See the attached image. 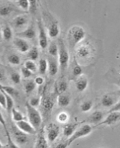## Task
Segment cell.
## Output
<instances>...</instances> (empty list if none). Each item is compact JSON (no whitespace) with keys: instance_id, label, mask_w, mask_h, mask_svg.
Segmentation results:
<instances>
[{"instance_id":"obj_39","label":"cell","mask_w":120,"mask_h":148,"mask_svg":"<svg viewBox=\"0 0 120 148\" xmlns=\"http://www.w3.org/2000/svg\"><path fill=\"white\" fill-rule=\"evenodd\" d=\"M41 100H42V98L40 96H35V97H32L30 100H29V101H28V102H29V103H30V105H32V106L36 108V107H38L39 106H40Z\"/></svg>"},{"instance_id":"obj_16","label":"cell","mask_w":120,"mask_h":148,"mask_svg":"<svg viewBox=\"0 0 120 148\" xmlns=\"http://www.w3.org/2000/svg\"><path fill=\"white\" fill-rule=\"evenodd\" d=\"M45 128L42 127L40 132L38 133L37 139H36V144H35V147H41V148H47L49 147V142H47V139L45 138Z\"/></svg>"},{"instance_id":"obj_13","label":"cell","mask_w":120,"mask_h":148,"mask_svg":"<svg viewBox=\"0 0 120 148\" xmlns=\"http://www.w3.org/2000/svg\"><path fill=\"white\" fill-rule=\"evenodd\" d=\"M15 125H16V127H18L20 130H22L23 132L27 134L34 135L37 133L36 129L31 124L30 122H28L25 120H21L19 122H15Z\"/></svg>"},{"instance_id":"obj_44","label":"cell","mask_w":120,"mask_h":148,"mask_svg":"<svg viewBox=\"0 0 120 148\" xmlns=\"http://www.w3.org/2000/svg\"><path fill=\"white\" fill-rule=\"evenodd\" d=\"M114 111H120V101H117L116 104L113 106V107L110 108V110H109V112H114ZM108 112V113H109Z\"/></svg>"},{"instance_id":"obj_5","label":"cell","mask_w":120,"mask_h":148,"mask_svg":"<svg viewBox=\"0 0 120 148\" xmlns=\"http://www.w3.org/2000/svg\"><path fill=\"white\" fill-rule=\"evenodd\" d=\"M45 20L46 22L47 28H48V34L49 36L52 39H55L60 34V27L59 23L57 20L53 18L52 15L49 14H45Z\"/></svg>"},{"instance_id":"obj_33","label":"cell","mask_w":120,"mask_h":148,"mask_svg":"<svg viewBox=\"0 0 120 148\" xmlns=\"http://www.w3.org/2000/svg\"><path fill=\"white\" fill-rule=\"evenodd\" d=\"M8 60L12 65H19L20 64V57L16 54H10L8 56Z\"/></svg>"},{"instance_id":"obj_3","label":"cell","mask_w":120,"mask_h":148,"mask_svg":"<svg viewBox=\"0 0 120 148\" xmlns=\"http://www.w3.org/2000/svg\"><path fill=\"white\" fill-rule=\"evenodd\" d=\"M58 44V61H59V66L61 72H64L67 69L69 62V53L66 45L64 43L62 39H59L57 41Z\"/></svg>"},{"instance_id":"obj_28","label":"cell","mask_w":120,"mask_h":148,"mask_svg":"<svg viewBox=\"0 0 120 148\" xmlns=\"http://www.w3.org/2000/svg\"><path fill=\"white\" fill-rule=\"evenodd\" d=\"M15 10L11 7V5H3L1 7V16L4 17V16H8L10 15Z\"/></svg>"},{"instance_id":"obj_19","label":"cell","mask_w":120,"mask_h":148,"mask_svg":"<svg viewBox=\"0 0 120 148\" xmlns=\"http://www.w3.org/2000/svg\"><path fill=\"white\" fill-rule=\"evenodd\" d=\"M103 113L100 110L94 111V113H92L90 117L86 119L87 122H90L92 124H98L99 122H101V120L103 119Z\"/></svg>"},{"instance_id":"obj_42","label":"cell","mask_w":120,"mask_h":148,"mask_svg":"<svg viewBox=\"0 0 120 148\" xmlns=\"http://www.w3.org/2000/svg\"><path fill=\"white\" fill-rule=\"evenodd\" d=\"M21 73H22V75L23 77L27 79V78H29L32 77V72L30 71L27 68H26L25 66H23L21 68Z\"/></svg>"},{"instance_id":"obj_49","label":"cell","mask_w":120,"mask_h":148,"mask_svg":"<svg viewBox=\"0 0 120 148\" xmlns=\"http://www.w3.org/2000/svg\"><path fill=\"white\" fill-rule=\"evenodd\" d=\"M39 1H40V0H39Z\"/></svg>"},{"instance_id":"obj_14","label":"cell","mask_w":120,"mask_h":148,"mask_svg":"<svg viewBox=\"0 0 120 148\" xmlns=\"http://www.w3.org/2000/svg\"><path fill=\"white\" fill-rule=\"evenodd\" d=\"M16 36L19 37H22L24 39L27 40H34L36 37V30L35 27V25L33 23L29 24L26 29H24L20 32H18Z\"/></svg>"},{"instance_id":"obj_12","label":"cell","mask_w":120,"mask_h":148,"mask_svg":"<svg viewBox=\"0 0 120 148\" xmlns=\"http://www.w3.org/2000/svg\"><path fill=\"white\" fill-rule=\"evenodd\" d=\"M120 120V111H114V112H109L108 115L106 116L104 121L99 122L96 125L98 126H111L113 124L116 123Z\"/></svg>"},{"instance_id":"obj_24","label":"cell","mask_w":120,"mask_h":148,"mask_svg":"<svg viewBox=\"0 0 120 148\" xmlns=\"http://www.w3.org/2000/svg\"><path fill=\"white\" fill-rule=\"evenodd\" d=\"M58 52H59V48H58V44L53 41L50 43V45H49L48 47V52H49V55L53 57H57L58 56Z\"/></svg>"},{"instance_id":"obj_29","label":"cell","mask_w":120,"mask_h":148,"mask_svg":"<svg viewBox=\"0 0 120 148\" xmlns=\"http://www.w3.org/2000/svg\"><path fill=\"white\" fill-rule=\"evenodd\" d=\"M11 115H12V119L15 122H19L21 120H24V116L22 113L15 107L12 109L11 110Z\"/></svg>"},{"instance_id":"obj_22","label":"cell","mask_w":120,"mask_h":148,"mask_svg":"<svg viewBox=\"0 0 120 148\" xmlns=\"http://www.w3.org/2000/svg\"><path fill=\"white\" fill-rule=\"evenodd\" d=\"M70 101H71V98L67 94L61 93L57 97V104L60 107H66L70 104Z\"/></svg>"},{"instance_id":"obj_25","label":"cell","mask_w":120,"mask_h":148,"mask_svg":"<svg viewBox=\"0 0 120 148\" xmlns=\"http://www.w3.org/2000/svg\"><path fill=\"white\" fill-rule=\"evenodd\" d=\"M68 89V83L65 79H61L56 85V92L58 94L64 93Z\"/></svg>"},{"instance_id":"obj_36","label":"cell","mask_w":120,"mask_h":148,"mask_svg":"<svg viewBox=\"0 0 120 148\" xmlns=\"http://www.w3.org/2000/svg\"><path fill=\"white\" fill-rule=\"evenodd\" d=\"M17 3L19 8H22L23 11H28L30 9L29 0H17Z\"/></svg>"},{"instance_id":"obj_43","label":"cell","mask_w":120,"mask_h":148,"mask_svg":"<svg viewBox=\"0 0 120 148\" xmlns=\"http://www.w3.org/2000/svg\"><path fill=\"white\" fill-rule=\"evenodd\" d=\"M0 97H1V99H0L1 106L6 110L7 109V98H6V96H5L4 91L2 89H1V92H0Z\"/></svg>"},{"instance_id":"obj_21","label":"cell","mask_w":120,"mask_h":148,"mask_svg":"<svg viewBox=\"0 0 120 148\" xmlns=\"http://www.w3.org/2000/svg\"><path fill=\"white\" fill-rule=\"evenodd\" d=\"M78 126V123H69L67 125H65L63 130V133L65 137L69 138L77 130V127Z\"/></svg>"},{"instance_id":"obj_8","label":"cell","mask_w":120,"mask_h":148,"mask_svg":"<svg viewBox=\"0 0 120 148\" xmlns=\"http://www.w3.org/2000/svg\"><path fill=\"white\" fill-rule=\"evenodd\" d=\"M38 32H39V45L42 50H45L49 47V40H48V35L45 30V24L43 23L41 19H39L37 22Z\"/></svg>"},{"instance_id":"obj_17","label":"cell","mask_w":120,"mask_h":148,"mask_svg":"<svg viewBox=\"0 0 120 148\" xmlns=\"http://www.w3.org/2000/svg\"><path fill=\"white\" fill-rule=\"evenodd\" d=\"M55 58L56 57H53V56H50L47 59L48 60V64H49L48 71H49V74L51 77L56 76L58 73V64H57V61Z\"/></svg>"},{"instance_id":"obj_4","label":"cell","mask_w":120,"mask_h":148,"mask_svg":"<svg viewBox=\"0 0 120 148\" xmlns=\"http://www.w3.org/2000/svg\"><path fill=\"white\" fill-rule=\"evenodd\" d=\"M26 110L27 118H28L30 123L36 129H39L41 126L42 122H43V119H42V115L40 112L36 108L30 105L28 101L26 102Z\"/></svg>"},{"instance_id":"obj_47","label":"cell","mask_w":120,"mask_h":148,"mask_svg":"<svg viewBox=\"0 0 120 148\" xmlns=\"http://www.w3.org/2000/svg\"><path fill=\"white\" fill-rule=\"evenodd\" d=\"M119 94H120V90H119Z\"/></svg>"},{"instance_id":"obj_40","label":"cell","mask_w":120,"mask_h":148,"mask_svg":"<svg viewBox=\"0 0 120 148\" xmlns=\"http://www.w3.org/2000/svg\"><path fill=\"white\" fill-rule=\"evenodd\" d=\"M29 3H30V9L29 11L32 14L36 15V11H37V3H40L39 0H29Z\"/></svg>"},{"instance_id":"obj_9","label":"cell","mask_w":120,"mask_h":148,"mask_svg":"<svg viewBox=\"0 0 120 148\" xmlns=\"http://www.w3.org/2000/svg\"><path fill=\"white\" fill-rule=\"evenodd\" d=\"M46 136L49 143L55 142L60 135V127L53 122H50L45 126Z\"/></svg>"},{"instance_id":"obj_11","label":"cell","mask_w":120,"mask_h":148,"mask_svg":"<svg viewBox=\"0 0 120 148\" xmlns=\"http://www.w3.org/2000/svg\"><path fill=\"white\" fill-rule=\"evenodd\" d=\"M13 45L15 48L21 53L28 52V51L31 49L29 43L26 40H24V38H22V37H15L13 40Z\"/></svg>"},{"instance_id":"obj_18","label":"cell","mask_w":120,"mask_h":148,"mask_svg":"<svg viewBox=\"0 0 120 148\" xmlns=\"http://www.w3.org/2000/svg\"><path fill=\"white\" fill-rule=\"evenodd\" d=\"M117 102L116 98L111 94H105L101 100V106L105 108L113 107Z\"/></svg>"},{"instance_id":"obj_20","label":"cell","mask_w":120,"mask_h":148,"mask_svg":"<svg viewBox=\"0 0 120 148\" xmlns=\"http://www.w3.org/2000/svg\"><path fill=\"white\" fill-rule=\"evenodd\" d=\"M88 84H89V82L86 77L80 76L76 82V89H77L79 92H83L87 89Z\"/></svg>"},{"instance_id":"obj_34","label":"cell","mask_w":120,"mask_h":148,"mask_svg":"<svg viewBox=\"0 0 120 148\" xmlns=\"http://www.w3.org/2000/svg\"><path fill=\"white\" fill-rule=\"evenodd\" d=\"M80 108H81V110L82 111V112H86V113L89 112L93 108V101L90 100L85 101H83L82 103Z\"/></svg>"},{"instance_id":"obj_30","label":"cell","mask_w":120,"mask_h":148,"mask_svg":"<svg viewBox=\"0 0 120 148\" xmlns=\"http://www.w3.org/2000/svg\"><path fill=\"white\" fill-rule=\"evenodd\" d=\"M1 89H3L5 92L10 94L11 96L12 97H18L19 96V92L15 89L13 88L12 86H8V85H1Z\"/></svg>"},{"instance_id":"obj_10","label":"cell","mask_w":120,"mask_h":148,"mask_svg":"<svg viewBox=\"0 0 120 148\" xmlns=\"http://www.w3.org/2000/svg\"><path fill=\"white\" fill-rule=\"evenodd\" d=\"M29 23L28 17L25 15H20L16 16L11 22L12 27H14L15 30H23L26 29Z\"/></svg>"},{"instance_id":"obj_15","label":"cell","mask_w":120,"mask_h":148,"mask_svg":"<svg viewBox=\"0 0 120 148\" xmlns=\"http://www.w3.org/2000/svg\"><path fill=\"white\" fill-rule=\"evenodd\" d=\"M27 134L23 132L22 130L17 127V130L14 131L13 133V136H14V138H15V143L16 144L18 145H23L27 143L28 142V137L27 135Z\"/></svg>"},{"instance_id":"obj_46","label":"cell","mask_w":120,"mask_h":148,"mask_svg":"<svg viewBox=\"0 0 120 148\" xmlns=\"http://www.w3.org/2000/svg\"><path fill=\"white\" fill-rule=\"evenodd\" d=\"M118 85H120V78H119V82H118Z\"/></svg>"},{"instance_id":"obj_27","label":"cell","mask_w":120,"mask_h":148,"mask_svg":"<svg viewBox=\"0 0 120 148\" xmlns=\"http://www.w3.org/2000/svg\"><path fill=\"white\" fill-rule=\"evenodd\" d=\"M36 83L35 82V81L32 80H29L25 83L24 85V90L27 94H30L32 92H33L34 90L36 88Z\"/></svg>"},{"instance_id":"obj_26","label":"cell","mask_w":120,"mask_h":148,"mask_svg":"<svg viewBox=\"0 0 120 148\" xmlns=\"http://www.w3.org/2000/svg\"><path fill=\"white\" fill-rule=\"evenodd\" d=\"M49 68V64H48V60L45 58H41L39 60V73L41 75H45Z\"/></svg>"},{"instance_id":"obj_41","label":"cell","mask_w":120,"mask_h":148,"mask_svg":"<svg viewBox=\"0 0 120 148\" xmlns=\"http://www.w3.org/2000/svg\"><path fill=\"white\" fill-rule=\"evenodd\" d=\"M57 121L60 123H65L68 122L69 120V114L66 112H61L59 114L57 115Z\"/></svg>"},{"instance_id":"obj_45","label":"cell","mask_w":120,"mask_h":148,"mask_svg":"<svg viewBox=\"0 0 120 148\" xmlns=\"http://www.w3.org/2000/svg\"><path fill=\"white\" fill-rule=\"evenodd\" d=\"M34 81H35V82L36 83V85H42L43 84H44V82H45V79L42 77H36Z\"/></svg>"},{"instance_id":"obj_38","label":"cell","mask_w":120,"mask_h":148,"mask_svg":"<svg viewBox=\"0 0 120 148\" xmlns=\"http://www.w3.org/2000/svg\"><path fill=\"white\" fill-rule=\"evenodd\" d=\"M72 73H73V75L74 77H80V76H82V68L77 62V64H75V65L73 68Z\"/></svg>"},{"instance_id":"obj_48","label":"cell","mask_w":120,"mask_h":148,"mask_svg":"<svg viewBox=\"0 0 120 148\" xmlns=\"http://www.w3.org/2000/svg\"><path fill=\"white\" fill-rule=\"evenodd\" d=\"M13 1H17V0H13Z\"/></svg>"},{"instance_id":"obj_32","label":"cell","mask_w":120,"mask_h":148,"mask_svg":"<svg viewBox=\"0 0 120 148\" xmlns=\"http://www.w3.org/2000/svg\"><path fill=\"white\" fill-rule=\"evenodd\" d=\"M4 91V90H3ZM4 93H5V96H6V98H7V110L8 112H11L12 110V109L14 108V105H15V102H14V100L12 98V96H11L10 94H8L7 92L4 91Z\"/></svg>"},{"instance_id":"obj_7","label":"cell","mask_w":120,"mask_h":148,"mask_svg":"<svg viewBox=\"0 0 120 148\" xmlns=\"http://www.w3.org/2000/svg\"><path fill=\"white\" fill-rule=\"evenodd\" d=\"M54 104H55V99L53 95H49V94L44 95L40 103V109L43 112L44 116L49 117L50 113L53 110Z\"/></svg>"},{"instance_id":"obj_35","label":"cell","mask_w":120,"mask_h":148,"mask_svg":"<svg viewBox=\"0 0 120 148\" xmlns=\"http://www.w3.org/2000/svg\"><path fill=\"white\" fill-rule=\"evenodd\" d=\"M24 66L27 68L30 71H32L33 73L37 72V65H36V64L34 62V60H26L24 62Z\"/></svg>"},{"instance_id":"obj_23","label":"cell","mask_w":120,"mask_h":148,"mask_svg":"<svg viewBox=\"0 0 120 148\" xmlns=\"http://www.w3.org/2000/svg\"><path fill=\"white\" fill-rule=\"evenodd\" d=\"M2 35L3 39L6 41H10L13 37V30L11 27L10 25L8 24H5L3 28H2Z\"/></svg>"},{"instance_id":"obj_31","label":"cell","mask_w":120,"mask_h":148,"mask_svg":"<svg viewBox=\"0 0 120 148\" xmlns=\"http://www.w3.org/2000/svg\"><path fill=\"white\" fill-rule=\"evenodd\" d=\"M27 57L32 60H36L39 57V50L36 47L32 48L27 52Z\"/></svg>"},{"instance_id":"obj_37","label":"cell","mask_w":120,"mask_h":148,"mask_svg":"<svg viewBox=\"0 0 120 148\" xmlns=\"http://www.w3.org/2000/svg\"><path fill=\"white\" fill-rule=\"evenodd\" d=\"M11 81L15 85H18L21 82V76L17 72H12L10 75Z\"/></svg>"},{"instance_id":"obj_6","label":"cell","mask_w":120,"mask_h":148,"mask_svg":"<svg viewBox=\"0 0 120 148\" xmlns=\"http://www.w3.org/2000/svg\"><path fill=\"white\" fill-rule=\"evenodd\" d=\"M92 130H93V127L90 126V124H84L81 127L77 128L75 130V132L73 134V135H71L69 138V139L66 141L68 147L77 139L89 135L92 132Z\"/></svg>"},{"instance_id":"obj_2","label":"cell","mask_w":120,"mask_h":148,"mask_svg":"<svg viewBox=\"0 0 120 148\" xmlns=\"http://www.w3.org/2000/svg\"><path fill=\"white\" fill-rule=\"evenodd\" d=\"M95 49L94 46L89 42H85L77 45L75 48V55L78 61L87 64L94 57Z\"/></svg>"},{"instance_id":"obj_1","label":"cell","mask_w":120,"mask_h":148,"mask_svg":"<svg viewBox=\"0 0 120 148\" xmlns=\"http://www.w3.org/2000/svg\"><path fill=\"white\" fill-rule=\"evenodd\" d=\"M86 31L79 25L72 26L67 32V42L70 49H75L79 43L85 39Z\"/></svg>"}]
</instances>
